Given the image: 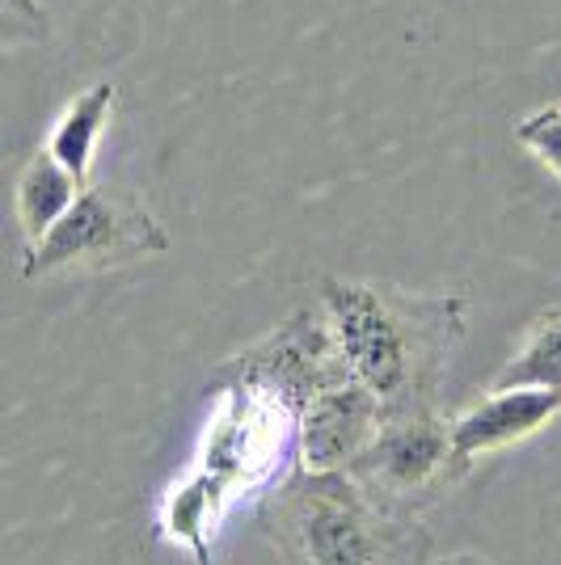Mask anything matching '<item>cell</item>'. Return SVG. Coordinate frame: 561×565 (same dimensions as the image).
I'll list each match as a JSON object with an SVG mask.
<instances>
[{"instance_id": "6da1fadb", "label": "cell", "mask_w": 561, "mask_h": 565, "mask_svg": "<svg viewBox=\"0 0 561 565\" xmlns=\"http://www.w3.org/2000/svg\"><path fill=\"white\" fill-rule=\"evenodd\" d=\"M321 308L347 367L380 397L384 414L444 405V380L468 326L465 296L405 291L398 282L372 279H326Z\"/></svg>"}, {"instance_id": "7a4b0ae2", "label": "cell", "mask_w": 561, "mask_h": 565, "mask_svg": "<svg viewBox=\"0 0 561 565\" xmlns=\"http://www.w3.org/2000/svg\"><path fill=\"white\" fill-rule=\"evenodd\" d=\"M283 565H431L435 541L419 515L375 502L351 472L296 469L257 507Z\"/></svg>"}, {"instance_id": "3957f363", "label": "cell", "mask_w": 561, "mask_h": 565, "mask_svg": "<svg viewBox=\"0 0 561 565\" xmlns=\"http://www.w3.org/2000/svg\"><path fill=\"white\" fill-rule=\"evenodd\" d=\"M215 393L224 397L220 418L211 423L199 448V465L178 490L165 498V527L173 541H187L194 562L211 565V532L220 527L224 507L241 490L262 486L279 469V451L296 414L271 393L254 388L250 380L215 367Z\"/></svg>"}, {"instance_id": "277c9868", "label": "cell", "mask_w": 561, "mask_h": 565, "mask_svg": "<svg viewBox=\"0 0 561 565\" xmlns=\"http://www.w3.org/2000/svg\"><path fill=\"white\" fill-rule=\"evenodd\" d=\"M165 249L169 233L144 207L140 194L123 186H85L39 245H25L22 279H43L55 270H110L123 262L157 258Z\"/></svg>"}, {"instance_id": "5b68a950", "label": "cell", "mask_w": 561, "mask_h": 565, "mask_svg": "<svg viewBox=\"0 0 561 565\" xmlns=\"http://www.w3.org/2000/svg\"><path fill=\"white\" fill-rule=\"evenodd\" d=\"M351 477L384 507L401 515H422L431 502L456 490L468 469L456 460L452 418L444 405H419L384 414L372 448L359 456Z\"/></svg>"}, {"instance_id": "8992f818", "label": "cell", "mask_w": 561, "mask_h": 565, "mask_svg": "<svg viewBox=\"0 0 561 565\" xmlns=\"http://www.w3.org/2000/svg\"><path fill=\"white\" fill-rule=\"evenodd\" d=\"M224 372L250 380L254 388L283 401L296 414V423H300L305 405L317 393H326L338 380L354 376L342 351H338V338H334L326 308H296L279 330H271L250 351L233 354L224 363Z\"/></svg>"}, {"instance_id": "52a82bcc", "label": "cell", "mask_w": 561, "mask_h": 565, "mask_svg": "<svg viewBox=\"0 0 561 565\" xmlns=\"http://www.w3.org/2000/svg\"><path fill=\"white\" fill-rule=\"evenodd\" d=\"M384 405L359 376L329 384L305 405L296 423V460L305 472H351L372 448Z\"/></svg>"}, {"instance_id": "ba28073f", "label": "cell", "mask_w": 561, "mask_h": 565, "mask_svg": "<svg viewBox=\"0 0 561 565\" xmlns=\"http://www.w3.org/2000/svg\"><path fill=\"white\" fill-rule=\"evenodd\" d=\"M561 414L558 388H486L468 409L452 418L456 460L473 469L481 456L523 444Z\"/></svg>"}, {"instance_id": "9c48e42d", "label": "cell", "mask_w": 561, "mask_h": 565, "mask_svg": "<svg viewBox=\"0 0 561 565\" xmlns=\"http://www.w3.org/2000/svg\"><path fill=\"white\" fill-rule=\"evenodd\" d=\"M81 190H85V182L43 143L22 166L18 186H13V207H18L25 245H39L68 215V207L81 199Z\"/></svg>"}, {"instance_id": "30bf717a", "label": "cell", "mask_w": 561, "mask_h": 565, "mask_svg": "<svg viewBox=\"0 0 561 565\" xmlns=\"http://www.w3.org/2000/svg\"><path fill=\"white\" fill-rule=\"evenodd\" d=\"M115 102H118L115 85L110 81H97V85H89V89H81V94L72 97L47 131V148L85 186H89V173H94L97 143L106 136V127H110V115H115Z\"/></svg>"}, {"instance_id": "8fae6325", "label": "cell", "mask_w": 561, "mask_h": 565, "mask_svg": "<svg viewBox=\"0 0 561 565\" xmlns=\"http://www.w3.org/2000/svg\"><path fill=\"white\" fill-rule=\"evenodd\" d=\"M486 388H558L561 393V305L544 308L528 326L511 363Z\"/></svg>"}, {"instance_id": "7c38bea8", "label": "cell", "mask_w": 561, "mask_h": 565, "mask_svg": "<svg viewBox=\"0 0 561 565\" xmlns=\"http://www.w3.org/2000/svg\"><path fill=\"white\" fill-rule=\"evenodd\" d=\"M515 143H519L523 152H532L540 166L561 182V106L558 102L519 118V122H515Z\"/></svg>"}, {"instance_id": "4fadbf2b", "label": "cell", "mask_w": 561, "mask_h": 565, "mask_svg": "<svg viewBox=\"0 0 561 565\" xmlns=\"http://www.w3.org/2000/svg\"><path fill=\"white\" fill-rule=\"evenodd\" d=\"M4 25L25 30V39H47V13L39 0H4Z\"/></svg>"}, {"instance_id": "5bb4252c", "label": "cell", "mask_w": 561, "mask_h": 565, "mask_svg": "<svg viewBox=\"0 0 561 565\" xmlns=\"http://www.w3.org/2000/svg\"><path fill=\"white\" fill-rule=\"evenodd\" d=\"M431 565H490V562L477 557V553H447V557H435Z\"/></svg>"}]
</instances>
